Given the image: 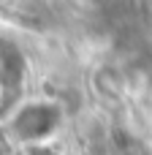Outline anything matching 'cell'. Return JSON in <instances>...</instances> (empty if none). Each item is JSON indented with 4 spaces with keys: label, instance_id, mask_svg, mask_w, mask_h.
Segmentation results:
<instances>
[{
    "label": "cell",
    "instance_id": "obj_1",
    "mask_svg": "<svg viewBox=\"0 0 152 155\" xmlns=\"http://www.w3.org/2000/svg\"><path fill=\"white\" fill-rule=\"evenodd\" d=\"M60 123V112L52 104H33L24 106L16 117H14V128L22 139H44L46 134H52Z\"/></svg>",
    "mask_w": 152,
    "mask_h": 155
}]
</instances>
